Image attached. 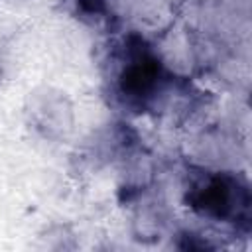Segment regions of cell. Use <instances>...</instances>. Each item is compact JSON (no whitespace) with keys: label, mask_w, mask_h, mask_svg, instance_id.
Here are the masks:
<instances>
[{"label":"cell","mask_w":252,"mask_h":252,"mask_svg":"<svg viewBox=\"0 0 252 252\" xmlns=\"http://www.w3.org/2000/svg\"><path fill=\"white\" fill-rule=\"evenodd\" d=\"M191 203L195 209L217 219L234 215L240 203L248 205V201L240 199V189L230 177H213L207 183L197 185L191 193Z\"/></svg>","instance_id":"cell-2"},{"label":"cell","mask_w":252,"mask_h":252,"mask_svg":"<svg viewBox=\"0 0 252 252\" xmlns=\"http://www.w3.org/2000/svg\"><path fill=\"white\" fill-rule=\"evenodd\" d=\"M30 126L49 140H61L73 130V106L65 93L41 87L30 93L26 102Z\"/></svg>","instance_id":"cell-1"},{"label":"cell","mask_w":252,"mask_h":252,"mask_svg":"<svg viewBox=\"0 0 252 252\" xmlns=\"http://www.w3.org/2000/svg\"><path fill=\"white\" fill-rule=\"evenodd\" d=\"M83 6H87V8H96L98 4H102V0H79Z\"/></svg>","instance_id":"cell-4"},{"label":"cell","mask_w":252,"mask_h":252,"mask_svg":"<svg viewBox=\"0 0 252 252\" xmlns=\"http://www.w3.org/2000/svg\"><path fill=\"white\" fill-rule=\"evenodd\" d=\"M159 83V65L148 53H136L120 73V91L124 96L144 100L152 96Z\"/></svg>","instance_id":"cell-3"}]
</instances>
